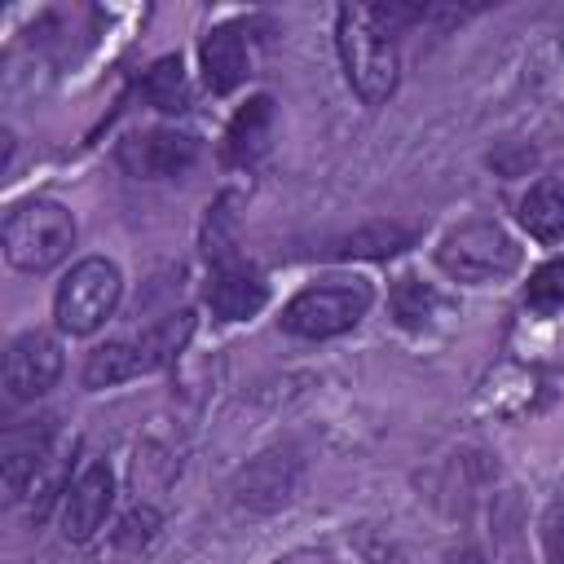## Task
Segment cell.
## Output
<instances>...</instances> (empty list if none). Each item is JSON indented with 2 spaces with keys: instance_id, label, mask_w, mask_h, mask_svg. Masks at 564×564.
I'll return each mask as SVG.
<instances>
[{
  "instance_id": "7402d4cb",
  "label": "cell",
  "mask_w": 564,
  "mask_h": 564,
  "mask_svg": "<svg viewBox=\"0 0 564 564\" xmlns=\"http://www.w3.org/2000/svg\"><path fill=\"white\" fill-rule=\"evenodd\" d=\"M445 564H485V560H480V551H476V546H463V551H454Z\"/></svg>"
},
{
  "instance_id": "ffe728a7",
  "label": "cell",
  "mask_w": 564,
  "mask_h": 564,
  "mask_svg": "<svg viewBox=\"0 0 564 564\" xmlns=\"http://www.w3.org/2000/svg\"><path fill=\"white\" fill-rule=\"evenodd\" d=\"M159 524H163V516H159L154 507H132V511L119 520L115 542H119V546H128V551H141V546H150V542H154Z\"/></svg>"
},
{
  "instance_id": "3957f363",
  "label": "cell",
  "mask_w": 564,
  "mask_h": 564,
  "mask_svg": "<svg viewBox=\"0 0 564 564\" xmlns=\"http://www.w3.org/2000/svg\"><path fill=\"white\" fill-rule=\"evenodd\" d=\"M370 282L361 278H335V282H317V286H304L300 295L286 300L282 308V330L300 335V339H330V335H344L352 330L366 308H370Z\"/></svg>"
},
{
  "instance_id": "ba28073f",
  "label": "cell",
  "mask_w": 564,
  "mask_h": 564,
  "mask_svg": "<svg viewBox=\"0 0 564 564\" xmlns=\"http://www.w3.org/2000/svg\"><path fill=\"white\" fill-rule=\"evenodd\" d=\"M295 485H300V458L291 449H269L238 471L234 502H242L251 511H273L295 494Z\"/></svg>"
},
{
  "instance_id": "9a60e30c",
  "label": "cell",
  "mask_w": 564,
  "mask_h": 564,
  "mask_svg": "<svg viewBox=\"0 0 564 564\" xmlns=\"http://www.w3.org/2000/svg\"><path fill=\"white\" fill-rule=\"evenodd\" d=\"M137 93H141L154 110H163V115H185V110H189V75H185V66H181V57H176V53L159 57V62L137 79Z\"/></svg>"
},
{
  "instance_id": "7a4b0ae2",
  "label": "cell",
  "mask_w": 564,
  "mask_h": 564,
  "mask_svg": "<svg viewBox=\"0 0 564 564\" xmlns=\"http://www.w3.org/2000/svg\"><path fill=\"white\" fill-rule=\"evenodd\" d=\"M75 247V216L53 198H26L4 216V256L22 273L57 269Z\"/></svg>"
},
{
  "instance_id": "277c9868",
  "label": "cell",
  "mask_w": 564,
  "mask_h": 564,
  "mask_svg": "<svg viewBox=\"0 0 564 564\" xmlns=\"http://www.w3.org/2000/svg\"><path fill=\"white\" fill-rule=\"evenodd\" d=\"M436 264L454 282H494V278L516 273L520 247L498 220H467V225H458L441 238Z\"/></svg>"
},
{
  "instance_id": "44dd1931",
  "label": "cell",
  "mask_w": 564,
  "mask_h": 564,
  "mask_svg": "<svg viewBox=\"0 0 564 564\" xmlns=\"http://www.w3.org/2000/svg\"><path fill=\"white\" fill-rule=\"evenodd\" d=\"M546 555L551 564H564V502H551L546 511Z\"/></svg>"
},
{
  "instance_id": "52a82bcc",
  "label": "cell",
  "mask_w": 564,
  "mask_h": 564,
  "mask_svg": "<svg viewBox=\"0 0 564 564\" xmlns=\"http://www.w3.org/2000/svg\"><path fill=\"white\" fill-rule=\"evenodd\" d=\"M62 375V348L53 335L44 330H26L9 344L4 352V397L18 401H35L44 397Z\"/></svg>"
},
{
  "instance_id": "d6986e66",
  "label": "cell",
  "mask_w": 564,
  "mask_h": 564,
  "mask_svg": "<svg viewBox=\"0 0 564 564\" xmlns=\"http://www.w3.org/2000/svg\"><path fill=\"white\" fill-rule=\"evenodd\" d=\"M524 300H529V308H538V313H551V308L564 304V256H560V260H546L542 269H533L529 286H524Z\"/></svg>"
},
{
  "instance_id": "4fadbf2b",
  "label": "cell",
  "mask_w": 564,
  "mask_h": 564,
  "mask_svg": "<svg viewBox=\"0 0 564 564\" xmlns=\"http://www.w3.org/2000/svg\"><path fill=\"white\" fill-rule=\"evenodd\" d=\"M137 375H150L141 339H110V344L93 348L84 361V388H115V383L137 379Z\"/></svg>"
},
{
  "instance_id": "5bb4252c",
  "label": "cell",
  "mask_w": 564,
  "mask_h": 564,
  "mask_svg": "<svg viewBox=\"0 0 564 564\" xmlns=\"http://www.w3.org/2000/svg\"><path fill=\"white\" fill-rule=\"evenodd\" d=\"M414 242V229L397 225V220H375V225H361L344 238H335L330 256L335 260H388L397 251H405Z\"/></svg>"
},
{
  "instance_id": "9c48e42d",
  "label": "cell",
  "mask_w": 564,
  "mask_h": 564,
  "mask_svg": "<svg viewBox=\"0 0 564 564\" xmlns=\"http://www.w3.org/2000/svg\"><path fill=\"white\" fill-rule=\"evenodd\" d=\"M110 502H115V476H110V467L106 463L84 467V476L70 485L66 507H62V533H66V542H88L106 524Z\"/></svg>"
},
{
  "instance_id": "5b68a950",
  "label": "cell",
  "mask_w": 564,
  "mask_h": 564,
  "mask_svg": "<svg viewBox=\"0 0 564 564\" xmlns=\"http://www.w3.org/2000/svg\"><path fill=\"white\" fill-rule=\"evenodd\" d=\"M119 291H123V278L119 269L106 260V256H88L79 260L66 282L57 286V300H53V317L66 335H93L119 304Z\"/></svg>"
},
{
  "instance_id": "2e32d148",
  "label": "cell",
  "mask_w": 564,
  "mask_h": 564,
  "mask_svg": "<svg viewBox=\"0 0 564 564\" xmlns=\"http://www.w3.org/2000/svg\"><path fill=\"white\" fill-rule=\"evenodd\" d=\"M520 225L538 242H564V185L560 181H538L520 198Z\"/></svg>"
},
{
  "instance_id": "6da1fadb",
  "label": "cell",
  "mask_w": 564,
  "mask_h": 564,
  "mask_svg": "<svg viewBox=\"0 0 564 564\" xmlns=\"http://www.w3.org/2000/svg\"><path fill=\"white\" fill-rule=\"evenodd\" d=\"M335 44L348 70V84L366 106H379L397 88V31L379 18L375 4H339Z\"/></svg>"
},
{
  "instance_id": "30bf717a",
  "label": "cell",
  "mask_w": 564,
  "mask_h": 564,
  "mask_svg": "<svg viewBox=\"0 0 564 564\" xmlns=\"http://www.w3.org/2000/svg\"><path fill=\"white\" fill-rule=\"evenodd\" d=\"M207 308L220 317V322H242L251 313L264 308L269 300V286L256 269L238 264V260H225V264H212V278H207V291H203Z\"/></svg>"
},
{
  "instance_id": "7c38bea8",
  "label": "cell",
  "mask_w": 564,
  "mask_h": 564,
  "mask_svg": "<svg viewBox=\"0 0 564 564\" xmlns=\"http://www.w3.org/2000/svg\"><path fill=\"white\" fill-rule=\"evenodd\" d=\"M269 132H273V97H251L247 106H238V115L225 128V163L229 167H251L264 150H269Z\"/></svg>"
},
{
  "instance_id": "8992f818",
  "label": "cell",
  "mask_w": 564,
  "mask_h": 564,
  "mask_svg": "<svg viewBox=\"0 0 564 564\" xmlns=\"http://www.w3.org/2000/svg\"><path fill=\"white\" fill-rule=\"evenodd\" d=\"M115 159L137 181H163V176L185 172L198 159V141L189 132H176V128H145V132L123 137Z\"/></svg>"
},
{
  "instance_id": "8fae6325",
  "label": "cell",
  "mask_w": 564,
  "mask_h": 564,
  "mask_svg": "<svg viewBox=\"0 0 564 564\" xmlns=\"http://www.w3.org/2000/svg\"><path fill=\"white\" fill-rule=\"evenodd\" d=\"M203 57V79L212 93H234L247 79V40H242V22H220L203 35L198 44Z\"/></svg>"
},
{
  "instance_id": "e0dca14e",
  "label": "cell",
  "mask_w": 564,
  "mask_h": 564,
  "mask_svg": "<svg viewBox=\"0 0 564 564\" xmlns=\"http://www.w3.org/2000/svg\"><path fill=\"white\" fill-rule=\"evenodd\" d=\"M189 335H194V313H189V308H181V313H172V317L154 322L150 330H141L137 339H141L145 366H150V370L172 366V361H176V352L189 344Z\"/></svg>"
},
{
  "instance_id": "ac0fdd59",
  "label": "cell",
  "mask_w": 564,
  "mask_h": 564,
  "mask_svg": "<svg viewBox=\"0 0 564 564\" xmlns=\"http://www.w3.org/2000/svg\"><path fill=\"white\" fill-rule=\"evenodd\" d=\"M388 304H392V317H397L405 330H423V326L436 317L441 295H436L427 282H419V278H397Z\"/></svg>"
}]
</instances>
